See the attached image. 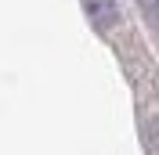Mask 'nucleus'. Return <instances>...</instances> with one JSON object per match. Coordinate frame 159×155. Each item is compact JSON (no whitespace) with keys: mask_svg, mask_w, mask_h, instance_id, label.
<instances>
[{"mask_svg":"<svg viewBox=\"0 0 159 155\" xmlns=\"http://www.w3.org/2000/svg\"><path fill=\"white\" fill-rule=\"evenodd\" d=\"M87 11H90V18L98 22L101 29H109L112 22H116V4L112 0H87Z\"/></svg>","mask_w":159,"mask_h":155,"instance_id":"nucleus-1","label":"nucleus"},{"mask_svg":"<svg viewBox=\"0 0 159 155\" xmlns=\"http://www.w3.org/2000/svg\"><path fill=\"white\" fill-rule=\"evenodd\" d=\"M152 11H156V22H159V0H152Z\"/></svg>","mask_w":159,"mask_h":155,"instance_id":"nucleus-2","label":"nucleus"}]
</instances>
